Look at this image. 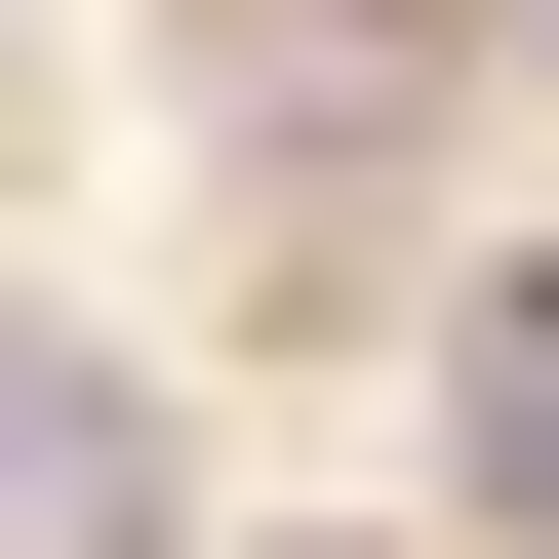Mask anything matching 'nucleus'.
I'll return each mask as SVG.
<instances>
[{
    "mask_svg": "<svg viewBox=\"0 0 559 559\" xmlns=\"http://www.w3.org/2000/svg\"><path fill=\"white\" fill-rule=\"evenodd\" d=\"M0 559H200V440H160V360L0 320Z\"/></svg>",
    "mask_w": 559,
    "mask_h": 559,
    "instance_id": "obj_1",
    "label": "nucleus"
},
{
    "mask_svg": "<svg viewBox=\"0 0 559 559\" xmlns=\"http://www.w3.org/2000/svg\"><path fill=\"white\" fill-rule=\"evenodd\" d=\"M440 479L559 559V280H479V320H440Z\"/></svg>",
    "mask_w": 559,
    "mask_h": 559,
    "instance_id": "obj_2",
    "label": "nucleus"
},
{
    "mask_svg": "<svg viewBox=\"0 0 559 559\" xmlns=\"http://www.w3.org/2000/svg\"><path fill=\"white\" fill-rule=\"evenodd\" d=\"M520 40H559V0H520Z\"/></svg>",
    "mask_w": 559,
    "mask_h": 559,
    "instance_id": "obj_3",
    "label": "nucleus"
}]
</instances>
